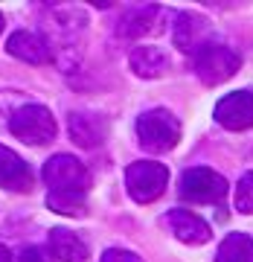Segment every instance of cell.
Returning a JSON list of instances; mask_svg holds the SVG:
<instances>
[{"mask_svg": "<svg viewBox=\"0 0 253 262\" xmlns=\"http://www.w3.org/2000/svg\"><path fill=\"white\" fill-rule=\"evenodd\" d=\"M0 32H3V15H0Z\"/></svg>", "mask_w": 253, "mask_h": 262, "instance_id": "7402d4cb", "label": "cell"}, {"mask_svg": "<svg viewBox=\"0 0 253 262\" xmlns=\"http://www.w3.org/2000/svg\"><path fill=\"white\" fill-rule=\"evenodd\" d=\"M169 184V169L154 160H140L125 169V189L137 204H151L163 195Z\"/></svg>", "mask_w": 253, "mask_h": 262, "instance_id": "3957f363", "label": "cell"}, {"mask_svg": "<svg viewBox=\"0 0 253 262\" xmlns=\"http://www.w3.org/2000/svg\"><path fill=\"white\" fill-rule=\"evenodd\" d=\"M216 262H253V239L247 233H230L218 245Z\"/></svg>", "mask_w": 253, "mask_h": 262, "instance_id": "2e32d148", "label": "cell"}, {"mask_svg": "<svg viewBox=\"0 0 253 262\" xmlns=\"http://www.w3.org/2000/svg\"><path fill=\"white\" fill-rule=\"evenodd\" d=\"M0 187L12 192H29L32 189V172L20 155L0 143Z\"/></svg>", "mask_w": 253, "mask_h": 262, "instance_id": "ba28073f", "label": "cell"}, {"mask_svg": "<svg viewBox=\"0 0 253 262\" xmlns=\"http://www.w3.org/2000/svg\"><path fill=\"white\" fill-rule=\"evenodd\" d=\"M102 262H143L137 253L131 251H122V248H111V251L102 253Z\"/></svg>", "mask_w": 253, "mask_h": 262, "instance_id": "d6986e66", "label": "cell"}, {"mask_svg": "<svg viewBox=\"0 0 253 262\" xmlns=\"http://www.w3.org/2000/svg\"><path fill=\"white\" fill-rule=\"evenodd\" d=\"M236 210L253 215V172L242 175V181L236 184Z\"/></svg>", "mask_w": 253, "mask_h": 262, "instance_id": "ac0fdd59", "label": "cell"}, {"mask_svg": "<svg viewBox=\"0 0 253 262\" xmlns=\"http://www.w3.org/2000/svg\"><path fill=\"white\" fill-rule=\"evenodd\" d=\"M206 32H210V27H206L204 18H198V15H180L178 27H175V44L180 50H187V53H198L201 47L210 44Z\"/></svg>", "mask_w": 253, "mask_h": 262, "instance_id": "7c38bea8", "label": "cell"}, {"mask_svg": "<svg viewBox=\"0 0 253 262\" xmlns=\"http://www.w3.org/2000/svg\"><path fill=\"white\" fill-rule=\"evenodd\" d=\"M227 195V181L213 172V169L195 166L187 169L180 178V198H187L192 204H218Z\"/></svg>", "mask_w": 253, "mask_h": 262, "instance_id": "8992f818", "label": "cell"}, {"mask_svg": "<svg viewBox=\"0 0 253 262\" xmlns=\"http://www.w3.org/2000/svg\"><path fill=\"white\" fill-rule=\"evenodd\" d=\"M50 253L61 262H87V245L73 233V230H67V227H56V230H50Z\"/></svg>", "mask_w": 253, "mask_h": 262, "instance_id": "8fae6325", "label": "cell"}, {"mask_svg": "<svg viewBox=\"0 0 253 262\" xmlns=\"http://www.w3.org/2000/svg\"><path fill=\"white\" fill-rule=\"evenodd\" d=\"M18 262H50L47 256H44V251L41 248H24L18 256Z\"/></svg>", "mask_w": 253, "mask_h": 262, "instance_id": "ffe728a7", "label": "cell"}, {"mask_svg": "<svg viewBox=\"0 0 253 262\" xmlns=\"http://www.w3.org/2000/svg\"><path fill=\"white\" fill-rule=\"evenodd\" d=\"M47 207L61 215H82L84 195H76V192H47Z\"/></svg>", "mask_w": 253, "mask_h": 262, "instance_id": "e0dca14e", "label": "cell"}, {"mask_svg": "<svg viewBox=\"0 0 253 262\" xmlns=\"http://www.w3.org/2000/svg\"><path fill=\"white\" fill-rule=\"evenodd\" d=\"M70 137L84 149L99 146L105 140V122L90 117V114H73L70 117Z\"/></svg>", "mask_w": 253, "mask_h": 262, "instance_id": "5bb4252c", "label": "cell"}, {"mask_svg": "<svg viewBox=\"0 0 253 262\" xmlns=\"http://www.w3.org/2000/svg\"><path fill=\"white\" fill-rule=\"evenodd\" d=\"M131 67H134V73L143 76V79H157V76L166 73L169 58L160 47H134Z\"/></svg>", "mask_w": 253, "mask_h": 262, "instance_id": "4fadbf2b", "label": "cell"}, {"mask_svg": "<svg viewBox=\"0 0 253 262\" xmlns=\"http://www.w3.org/2000/svg\"><path fill=\"white\" fill-rule=\"evenodd\" d=\"M137 137H140L143 149L160 155V151H169V149H175V146H178V140H180V122L175 120L169 111L154 108V111L143 114L140 120H137Z\"/></svg>", "mask_w": 253, "mask_h": 262, "instance_id": "6da1fadb", "label": "cell"}, {"mask_svg": "<svg viewBox=\"0 0 253 262\" xmlns=\"http://www.w3.org/2000/svg\"><path fill=\"white\" fill-rule=\"evenodd\" d=\"M166 225L183 245H204L213 236L210 225H206L204 219H198L195 213H189V210H172L166 215Z\"/></svg>", "mask_w": 253, "mask_h": 262, "instance_id": "9c48e42d", "label": "cell"}, {"mask_svg": "<svg viewBox=\"0 0 253 262\" xmlns=\"http://www.w3.org/2000/svg\"><path fill=\"white\" fill-rule=\"evenodd\" d=\"M44 181H47L50 192H76L84 195L87 192V169L82 160L73 155H56L44 163Z\"/></svg>", "mask_w": 253, "mask_h": 262, "instance_id": "5b68a950", "label": "cell"}, {"mask_svg": "<svg viewBox=\"0 0 253 262\" xmlns=\"http://www.w3.org/2000/svg\"><path fill=\"white\" fill-rule=\"evenodd\" d=\"M218 125H224L230 131H244L253 125V94L250 91H236V94L224 96L213 111Z\"/></svg>", "mask_w": 253, "mask_h": 262, "instance_id": "52a82bcc", "label": "cell"}, {"mask_svg": "<svg viewBox=\"0 0 253 262\" xmlns=\"http://www.w3.org/2000/svg\"><path fill=\"white\" fill-rule=\"evenodd\" d=\"M6 50H9V56L20 58V61H27V64H44L50 58L47 41L41 35H35V32H27V29L12 32L9 41H6Z\"/></svg>", "mask_w": 253, "mask_h": 262, "instance_id": "30bf717a", "label": "cell"}, {"mask_svg": "<svg viewBox=\"0 0 253 262\" xmlns=\"http://www.w3.org/2000/svg\"><path fill=\"white\" fill-rule=\"evenodd\" d=\"M163 15V12L157 9V6H146V9H137L131 12L128 18L120 24V32L128 38H140V35H149V32H157V18Z\"/></svg>", "mask_w": 253, "mask_h": 262, "instance_id": "9a60e30c", "label": "cell"}, {"mask_svg": "<svg viewBox=\"0 0 253 262\" xmlns=\"http://www.w3.org/2000/svg\"><path fill=\"white\" fill-rule=\"evenodd\" d=\"M0 262H12V253L6 251V248H3V245H0Z\"/></svg>", "mask_w": 253, "mask_h": 262, "instance_id": "44dd1931", "label": "cell"}, {"mask_svg": "<svg viewBox=\"0 0 253 262\" xmlns=\"http://www.w3.org/2000/svg\"><path fill=\"white\" fill-rule=\"evenodd\" d=\"M192 64H195V73L204 84H221L230 76H236V70L242 67V58H239L236 50L210 41L206 47L192 53Z\"/></svg>", "mask_w": 253, "mask_h": 262, "instance_id": "7a4b0ae2", "label": "cell"}, {"mask_svg": "<svg viewBox=\"0 0 253 262\" xmlns=\"http://www.w3.org/2000/svg\"><path fill=\"white\" fill-rule=\"evenodd\" d=\"M9 128L24 143L41 146V143H50L56 137V117L44 105H24V108H18L12 114Z\"/></svg>", "mask_w": 253, "mask_h": 262, "instance_id": "277c9868", "label": "cell"}]
</instances>
